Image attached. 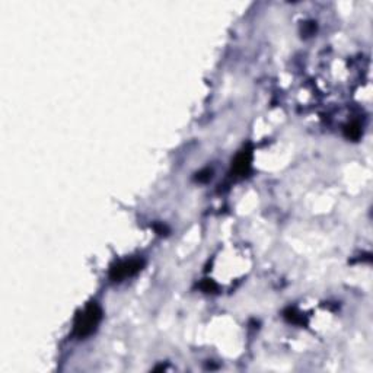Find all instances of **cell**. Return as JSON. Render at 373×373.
<instances>
[{
  "instance_id": "obj_1",
  "label": "cell",
  "mask_w": 373,
  "mask_h": 373,
  "mask_svg": "<svg viewBox=\"0 0 373 373\" xmlns=\"http://www.w3.org/2000/svg\"><path fill=\"white\" fill-rule=\"evenodd\" d=\"M101 318H102L101 308L96 303H90L89 306L85 308L82 314L77 315L74 321V336L79 338H85L90 336L96 330Z\"/></svg>"
},
{
  "instance_id": "obj_2",
  "label": "cell",
  "mask_w": 373,
  "mask_h": 373,
  "mask_svg": "<svg viewBox=\"0 0 373 373\" xmlns=\"http://www.w3.org/2000/svg\"><path fill=\"white\" fill-rule=\"evenodd\" d=\"M143 267V261L142 260H130V261H123L118 263L117 266H114L109 271V277L114 282H121L125 277L134 276L136 273H139Z\"/></svg>"
},
{
  "instance_id": "obj_3",
  "label": "cell",
  "mask_w": 373,
  "mask_h": 373,
  "mask_svg": "<svg viewBox=\"0 0 373 373\" xmlns=\"http://www.w3.org/2000/svg\"><path fill=\"white\" fill-rule=\"evenodd\" d=\"M249 162H251V153H249V152H242V153L236 158V160H235V163H233L235 172L239 174V175L247 174V171H248V168H249Z\"/></svg>"
},
{
  "instance_id": "obj_4",
  "label": "cell",
  "mask_w": 373,
  "mask_h": 373,
  "mask_svg": "<svg viewBox=\"0 0 373 373\" xmlns=\"http://www.w3.org/2000/svg\"><path fill=\"white\" fill-rule=\"evenodd\" d=\"M360 133H362V131H360V125H359L357 123L350 124V125H347V127H346V136H347L349 139L356 140V139H359Z\"/></svg>"
},
{
  "instance_id": "obj_5",
  "label": "cell",
  "mask_w": 373,
  "mask_h": 373,
  "mask_svg": "<svg viewBox=\"0 0 373 373\" xmlns=\"http://www.w3.org/2000/svg\"><path fill=\"white\" fill-rule=\"evenodd\" d=\"M210 174H212L210 171H203V172L198 174L197 179H198V181H207V179H210V177H212Z\"/></svg>"
}]
</instances>
